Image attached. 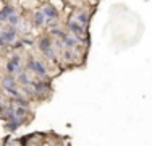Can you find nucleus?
<instances>
[{
    "instance_id": "obj_1",
    "label": "nucleus",
    "mask_w": 152,
    "mask_h": 146,
    "mask_svg": "<svg viewBox=\"0 0 152 146\" xmlns=\"http://www.w3.org/2000/svg\"><path fill=\"white\" fill-rule=\"evenodd\" d=\"M26 67L29 68V70L34 72L36 75L39 76V78H45V76H47V70H45V67H44V65H42L39 60H34V58H31V60H28Z\"/></svg>"
},
{
    "instance_id": "obj_2",
    "label": "nucleus",
    "mask_w": 152,
    "mask_h": 146,
    "mask_svg": "<svg viewBox=\"0 0 152 146\" xmlns=\"http://www.w3.org/2000/svg\"><path fill=\"white\" fill-rule=\"evenodd\" d=\"M2 36L3 39H5V42L7 44H13L18 39V32H16V29H15V26H12V28H8V29H5V31L2 32Z\"/></svg>"
},
{
    "instance_id": "obj_3",
    "label": "nucleus",
    "mask_w": 152,
    "mask_h": 146,
    "mask_svg": "<svg viewBox=\"0 0 152 146\" xmlns=\"http://www.w3.org/2000/svg\"><path fill=\"white\" fill-rule=\"evenodd\" d=\"M29 85L32 86V89H34L36 93H42V91H49L50 89V85H47V83H44V81H32L31 80Z\"/></svg>"
},
{
    "instance_id": "obj_4",
    "label": "nucleus",
    "mask_w": 152,
    "mask_h": 146,
    "mask_svg": "<svg viewBox=\"0 0 152 146\" xmlns=\"http://www.w3.org/2000/svg\"><path fill=\"white\" fill-rule=\"evenodd\" d=\"M68 28L71 29V31H73V34H76V36H83L84 34V26H83V24H79L78 21H70V23H68Z\"/></svg>"
},
{
    "instance_id": "obj_5",
    "label": "nucleus",
    "mask_w": 152,
    "mask_h": 146,
    "mask_svg": "<svg viewBox=\"0 0 152 146\" xmlns=\"http://www.w3.org/2000/svg\"><path fill=\"white\" fill-rule=\"evenodd\" d=\"M42 13H44L47 18H55V20L58 18V12H57L52 5H44L42 7Z\"/></svg>"
},
{
    "instance_id": "obj_6",
    "label": "nucleus",
    "mask_w": 152,
    "mask_h": 146,
    "mask_svg": "<svg viewBox=\"0 0 152 146\" xmlns=\"http://www.w3.org/2000/svg\"><path fill=\"white\" fill-rule=\"evenodd\" d=\"M2 85H3V88H5V89L16 86V81H15V78L12 76V73H10V75H7V76H3V78H2Z\"/></svg>"
},
{
    "instance_id": "obj_7",
    "label": "nucleus",
    "mask_w": 152,
    "mask_h": 146,
    "mask_svg": "<svg viewBox=\"0 0 152 146\" xmlns=\"http://www.w3.org/2000/svg\"><path fill=\"white\" fill-rule=\"evenodd\" d=\"M76 42H78V38H76V34H65L63 44H65L66 47H73V46H76Z\"/></svg>"
},
{
    "instance_id": "obj_8",
    "label": "nucleus",
    "mask_w": 152,
    "mask_h": 146,
    "mask_svg": "<svg viewBox=\"0 0 152 146\" xmlns=\"http://www.w3.org/2000/svg\"><path fill=\"white\" fill-rule=\"evenodd\" d=\"M37 46H39V49L44 52V50H47V49L52 47V41H50V38H41V39H39V42H37Z\"/></svg>"
},
{
    "instance_id": "obj_9",
    "label": "nucleus",
    "mask_w": 152,
    "mask_h": 146,
    "mask_svg": "<svg viewBox=\"0 0 152 146\" xmlns=\"http://www.w3.org/2000/svg\"><path fill=\"white\" fill-rule=\"evenodd\" d=\"M21 122H23V120H20L16 117V119H13V120H7V130H12V131H15L18 127L21 125Z\"/></svg>"
},
{
    "instance_id": "obj_10",
    "label": "nucleus",
    "mask_w": 152,
    "mask_h": 146,
    "mask_svg": "<svg viewBox=\"0 0 152 146\" xmlns=\"http://www.w3.org/2000/svg\"><path fill=\"white\" fill-rule=\"evenodd\" d=\"M44 23H45V15L42 13V10L41 12H36L34 13V24L36 26H42Z\"/></svg>"
},
{
    "instance_id": "obj_11",
    "label": "nucleus",
    "mask_w": 152,
    "mask_h": 146,
    "mask_svg": "<svg viewBox=\"0 0 152 146\" xmlns=\"http://www.w3.org/2000/svg\"><path fill=\"white\" fill-rule=\"evenodd\" d=\"M76 21H78L79 24H83V26H88V23H89V18H88V15H86V13L79 12L78 15H76Z\"/></svg>"
},
{
    "instance_id": "obj_12",
    "label": "nucleus",
    "mask_w": 152,
    "mask_h": 146,
    "mask_svg": "<svg viewBox=\"0 0 152 146\" xmlns=\"http://www.w3.org/2000/svg\"><path fill=\"white\" fill-rule=\"evenodd\" d=\"M28 114V109L24 107V105H18V107L15 109V115L18 117L20 120H23L24 119V115Z\"/></svg>"
},
{
    "instance_id": "obj_13",
    "label": "nucleus",
    "mask_w": 152,
    "mask_h": 146,
    "mask_svg": "<svg viewBox=\"0 0 152 146\" xmlns=\"http://www.w3.org/2000/svg\"><path fill=\"white\" fill-rule=\"evenodd\" d=\"M7 23H10V26H16V24H20V16H18L16 13L10 15V16L7 18Z\"/></svg>"
},
{
    "instance_id": "obj_14",
    "label": "nucleus",
    "mask_w": 152,
    "mask_h": 146,
    "mask_svg": "<svg viewBox=\"0 0 152 146\" xmlns=\"http://www.w3.org/2000/svg\"><path fill=\"white\" fill-rule=\"evenodd\" d=\"M12 102H13V104H16V105H24V107L29 105V102H28L26 99H23V97H20V96H15L12 99Z\"/></svg>"
},
{
    "instance_id": "obj_15",
    "label": "nucleus",
    "mask_w": 152,
    "mask_h": 146,
    "mask_svg": "<svg viewBox=\"0 0 152 146\" xmlns=\"http://www.w3.org/2000/svg\"><path fill=\"white\" fill-rule=\"evenodd\" d=\"M18 81H20L21 85H29V83H31V78L28 76V73H20V76H18Z\"/></svg>"
},
{
    "instance_id": "obj_16",
    "label": "nucleus",
    "mask_w": 152,
    "mask_h": 146,
    "mask_svg": "<svg viewBox=\"0 0 152 146\" xmlns=\"http://www.w3.org/2000/svg\"><path fill=\"white\" fill-rule=\"evenodd\" d=\"M18 70H20V67H18V65H15L12 60L7 62V72H8V73H16Z\"/></svg>"
},
{
    "instance_id": "obj_17",
    "label": "nucleus",
    "mask_w": 152,
    "mask_h": 146,
    "mask_svg": "<svg viewBox=\"0 0 152 146\" xmlns=\"http://www.w3.org/2000/svg\"><path fill=\"white\" fill-rule=\"evenodd\" d=\"M50 34H55L57 36V38H60V39H63L65 38V32L63 31H60V29H50Z\"/></svg>"
},
{
    "instance_id": "obj_18",
    "label": "nucleus",
    "mask_w": 152,
    "mask_h": 146,
    "mask_svg": "<svg viewBox=\"0 0 152 146\" xmlns=\"http://www.w3.org/2000/svg\"><path fill=\"white\" fill-rule=\"evenodd\" d=\"M3 13H5L7 18H8L10 15H13V13H16V12H15V8H13V7H5V8H3Z\"/></svg>"
},
{
    "instance_id": "obj_19",
    "label": "nucleus",
    "mask_w": 152,
    "mask_h": 146,
    "mask_svg": "<svg viewBox=\"0 0 152 146\" xmlns=\"http://www.w3.org/2000/svg\"><path fill=\"white\" fill-rule=\"evenodd\" d=\"M44 55L49 57V58H55V54H53L52 47H50V49H47V50H44Z\"/></svg>"
},
{
    "instance_id": "obj_20",
    "label": "nucleus",
    "mask_w": 152,
    "mask_h": 146,
    "mask_svg": "<svg viewBox=\"0 0 152 146\" xmlns=\"http://www.w3.org/2000/svg\"><path fill=\"white\" fill-rule=\"evenodd\" d=\"M10 60H12L15 65H18V67H20V63H21V58L18 57V55H12V57H10Z\"/></svg>"
},
{
    "instance_id": "obj_21",
    "label": "nucleus",
    "mask_w": 152,
    "mask_h": 146,
    "mask_svg": "<svg viewBox=\"0 0 152 146\" xmlns=\"http://www.w3.org/2000/svg\"><path fill=\"white\" fill-rule=\"evenodd\" d=\"M63 55H65V58H68V60H70V58H73V57H75V54H73V52H70V50H65Z\"/></svg>"
},
{
    "instance_id": "obj_22",
    "label": "nucleus",
    "mask_w": 152,
    "mask_h": 146,
    "mask_svg": "<svg viewBox=\"0 0 152 146\" xmlns=\"http://www.w3.org/2000/svg\"><path fill=\"white\" fill-rule=\"evenodd\" d=\"M0 21H7V15L3 13V10L0 12Z\"/></svg>"
}]
</instances>
